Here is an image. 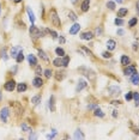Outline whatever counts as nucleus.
Masks as SVG:
<instances>
[{
  "label": "nucleus",
  "mask_w": 139,
  "mask_h": 140,
  "mask_svg": "<svg viewBox=\"0 0 139 140\" xmlns=\"http://www.w3.org/2000/svg\"><path fill=\"white\" fill-rule=\"evenodd\" d=\"M135 133H137V134H139V129H135Z\"/></svg>",
  "instance_id": "obj_57"
},
{
  "label": "nucleus",
  "mask_w": 139,
  "mask_h": 140,
  "mask_svg": "<svg viewBox=\"0 0 139 140\" xmlns=\"http://www.w3.org/2000/svg\"><path fill=\"white\" fill-rule=\"evenodd\" d=\"M108 91L110 92V95H118V96H119L120 92H121V89L116 85H111L108 87Z\"/></svg>",
  "instance_id": "obj_10"
},
{
  "label": "nucleus",
  "mask_w": 139,
  "mask_h": 140,
  "mask_svg": "<svg viewBox=\"0 0 139 140\" xmlns=\"http://www.w3.org/2000/svg\"><path fill=\"white\" fill-rule=\"evenodd\" d=\"M55 53H56V54H58V55H59V56H61V58H62V56H64V55H65V50H64V49H62V48H60V47H59V48H56V49H55Z\"/></svg>",
  "instance_id": "obj_38"
},
{
  "label": "nucleus",
  "mask_w": 139,
  "mask_h": 140,
  "mask_svg": "<svg viewBox=\"0 0 139 140\" xmlns=\"http://www.w3.org/2000/svg\"><path fill=\"white\" fill-rule=\"evenodd\" d=\"M65 41H66V40H65L64 36H60V37H59V42L61 43V44H62V43H65Z\"/></svg>",
  "instance_id": "obj_48"
},
{
  "label": "nucleus",
  "mask_w": 139,
  "mask_h": 140,
  "mask_svg": "<svg viewBox=\"0 0 139 140\" xmlns=\"http://www.w3.org/2000/svg\"><path fill=\"white\" fill-rule=\"evenodd\" d=\"M135 72H137V68H135V66H133V65H130V66L127 65V67L123 71V73L126 74V75H132V74H134Z\"/></svg>",
  "instance_id": "obj_8"
},
{
  "label": "nucleus",
  "mask_w": 139,
  "mask_h": 140,
  "mask_svg": "<svg viewBox=\"0 0 139 140\" xmlns=\"http://www.w3.org/2000/svg\"><path fill=\"white\" fill-rule=\"evenodd\" d=\"M49 16H50V20H52V23L54 27L56 28H60L61 25V22H60V17L58 16V12H56L55 8H52L50 12H49Z\"/></svg>",
  "instance_id": "obj_3"
},
{
  "label": "nucleus",
  "mask_w": 139,
  "mask_h": 140,
  "mask_svg": "<svg viewBox=\"0 0 139 140\" xmlns=\"http://www.w3.org/2000/svg\"><path fill=\"white\" fill-rule=\"evenodd\" d=\"M79 30H80V24L74 23L71 28H70V31H68V32H70V35H75L77 32H79Z\"/></svg>",
  "instance_id": "obj_9"
},
{
  "label": "nucleus",
  "mask_w": 139,
  "mask_h": 140,
  "mask_svg": "<svg viewBox=\"0 0 139 140\" xmlns=\"http://www.w3.org/2000/svg\"><path fill=\"white\" fill-rule=\"evenodd\" d=\"M32 85L35 86V87H41V86L43 85V80L41 79V77H37L34 78V80H32Z\"/></svg>",
  "instance_id": "obj_11"
},
{
  "label": "nucleus",
  "mask_w": 139,
  "mask_h": 140,
  "mask_svg": "<svg viewBox=\"0 0 139 140\" xmlns=\"http://www.w3.org/2000/svg\"><path fill=\"white\" fill-rule=\"evenodd\" d=\"M94 115H95V116H98V117H103L104 116V113L98 108V107H97L96 109H94Z\"/></svg>",
  "instance_id": "obj_27"
},
{
  "label": "nucleus",
  "mask_w": 139,
  "mask_h": 140,
  "mask_svg": "<svg viewBox=\"0 0 139 140\" xmlns=\"http://www.w3.org/2000/svg\"><path fill=\"white\" fill-rule=\"evenodd\" d=\"M0 101H1V93H0Z\"/></svg>",
  "instance_id": "obj_58"
},
{
  "label": "nucleus",
  "mask_w": 139,
  "mask_h": 140,
  "mask_svg": "<svg viewBox=\"0 0 139 140\" xmlns=\"http://www.w3.org/2000/svg\"><path fill=\"white\" fill-rule=\"evenodd\" d=\"M111 104H114V105L120 104V102H119V101H113V102H111Z\"/></svg>",
  "instance_id": "obj_52"
},
{
  "label": "nucleus",
  "mask_w": 139,
  "mask_h": 140,
  "mask_svg": "<svg viewBox=\"0 0 139 140\" xmlns=\"http://www.w3.org/2000/svg\"><path fill=\"white\" fill-rule=\"evenodd\" d=\"M125 98H126V101H131L132 98H133V92H132V91L127 92L126 95H125Z\"/></svg>",
  "instance_id": "obj_43"
},
{
  "label": "nucleus",
  "mask_w": 139,
  "mask_h": 140,
  "mask_svg": "<svg viewBox=\"0 0 139 140\" xmlns=\"http://www.w3.org/2000/svg\"><path fill=\"white\" fill-rule=\"evenodd\" d=\"M137 23H138V19H137V17H134V18L130 19V22H128V27L133 28V27H135V25H137Z\"/></svg>",
  "instance_id": "obj_32"
},
{
  "label": "nucleus",
  "mask_w": 139,
  "mask_h": 140,
  "mask_svg": "<svg viewBox=\"0 0 139 140\" xmlns=\"http://www.w3.org/2000/svg\"><path fill=\"white\" fill-rule=\"evenodd\" d=\"M42 72H43L42 67H41L40 65H36V68H35V74H36V75H39V77H40L41 74H42Z\"/></svg>",
  "instance_id": "obj_34"
},
{
  "label": "nucleus",
  "mask_w": 139,
  "mask_h": 140,
  "mask_svg": "<svg viewBox=\"0 0 139 140\" xmlns=\"http://www.w3.org/2000/svg\"><path fill=\"white\" fill-rule=\"evenodd\" d=\"M53 65L55 67H60L62 66V61H61V56H59V58H56L53 60Z\"/></svg>",
  "instance_id": "obj_31"
},
{
  "label": "nucleus",
  "mask_w": 139,
  "mask_h": 140,
  "mask_svg": "<svg viewBox=\"0 0 139 140\" xmlns=\"http://www.w3.org/2000/svg\"><path fill=\"white\" fill-rule=\"evenodd\" d=\"M123 34H125V31L123 30H121V29H119V30H118V35H120V36H122Z\"/></svg>",
  "instance_id": "obj_50"
},
{
  "label": "nucleus",
  "mask_w": 139,
  "mask_h": 140,
  "mask_svg": "<svg viewBox=\"0 0 139 140\" xmlns=\"http://www.w3.org/2000/svg\"><path fill=\"white\" fill-rule=\"evenodd\" d=\"M49 34L52 35V37H53V39H54V40H56V39H58V34H56V32H55V31H54V30H50V31H49Z\"/></svg>",
  "instance_id": "obj_47"
},
{
  "label": "nucleus",
  "mask_w": 139,
  "mask_h": 140,
  "mask_svg": "<svg viewBox=\"0 0 139 140\" xmlns=\"http://www.w3.org/2000/svg\"><path fill=\"white\" fill-rule=\"evenodd\" d=\"M138 15H139V12H138Z\"/></svg>",
  "instance_id": "obj_59"
},
{
  "label": "nucleus",
  "mask_w": 139,
  "mask_h": 140,
  "mask_svg": "<svg viewBox=\"0 0 139 140\" xmlns=\"http://www.w3.org/2000/svg\"><path fill=\"white\" fill-rule=\"evenodd\" d=\"M0 55H1V58L4 59L5 61L8 59V56H7V54H6V48H3L1 49V52H0Z\"/></svg>",
  "instance_id": "obj_37"
},
{
  "label": "nucleus",
  "mask_w": 139,
  "mask_h": 140,
  "mask_svg": "<svg viewBox=\"0 0 139 140\" xmlns=\"http://www.w3.org/2000/svg\"><path fill=\"white\" fill-rule=\"evenodd\" d=\"M65 75H66V73H65L64 71H59V72H56L55 73V79L58 82H60V80H62L65 78Z\"/></svg>",
  "instance_id": "obj_20"
},
{
  "label": "nucleus",
  "mask_w": 139,
  "mask_h": 140,
  "mask_svg": "<svg viewBox=\"0 0 139 140\" xmlns=\"http://www.w3.org/2000/svg\"><path fill=\"white\" fill-rule=\"evenodd\" d=\"M40 102H41V95H36V96H34V97L31 98V103H32V104L37 105Z\"/></svg>",
  "instance_id": "obj_29"
},
{
  "label": "nucleus",
  "mask_w": 139,
  "mask_h": 140,
  "mask_svg": "<svg viewBox=\"0 0 139 140\" xmlns=\"http://www.w3.org/2000/svg\"><path fill=\"white\" fill-rule=\"evenodd\" d=\"M94 34H92L91 31H84V32H82L80 34V39L84 40V41H90V40L94 39Z\"/></svg>",
  "instance_id": "obj_6"
},
{
  "label": "nucleus",
  "mask_w": 139,
  "mask_h": 140,
  "mask_svg": "<svg viewBox=\"0 0 139 140\" xmlns=\"http://www.w3.org/2000/svg\"><path fill=\"white\" fill-rule=\"evenodd\" d=\"M48 107L50 109V111H55V97L54 96H50L49 102H48Z\"/></svg>",
  "instance_id": "obj_12"
},
{
  "label": "nucleus",
  "mask_w": 139,
  "mask_h": 140,
  "mask_svg": "<svg viewBox=\"0 0 139 140\" xmlns=\"http://www.w3.org/2000/svg\"><path fill=\"white\" fill-rule=\"evenodd\" d=\"M19 50H22L20 47H13V48H11V55L13 56V58H16L17 54L19 53Z\"/></svg>",
  "instance_id": "obj_25"
},
{
  "label": "nucleus",
  "mask_w": 139,
  "mask_h": 140,
  "mask_svg": "<svg viewBox=\"0 0 139 140\" xmlns=\"http://www.w3.org/2000/svg\"><path fill=\"white\" fill-rule=\"evenodd\" d=\"M116 47V42L114 41V40H108L107 41V48L108 50H114Z\"/></svg>",
  "instance_id": "obj_13"
},
{
  "label": "nucleus",
  "mask_w": 139,
  "mask_h": 140,
  "mask_svg": "<svg viewBox=\"0 0 139 140\" xmlns=\"http://www.w3.org/2000/svg\"><path fill=\"white\" fill-rule=\"evenodd\" d=\"M44 75H46V78H50L53 75V71L49 70V68H47V70L44 71Z\"/></svg>",
  "instance_id": "obj_41"
},
{
  "label": "nucleus",
  "mask_w": 139,
  "mask_h": 140,
  "mask_svg": "<svg viewBox=\"0 0 139 140\" xmlns=\"http://www.w3.org/2000/svg\"><path fill=\"white\" fill-rule=\"evenodd\" d=\"M29 32H30V36H31L32 40H37V39H40V37H43V32H42V30L39 29L37 27H35L34 24L29 28Z\"/></svg>",
  "instance_id": "obj_2"
},
{
  "label": "nucleus",
  "mask_w": 139,
  "mask_h": 140,
  "mask_svg": "<svg viewBox=\"0 0 139 140\" xmlns=\"http://www.w3.org/2000/svg\"><path fill=\"white\" fill-rule=\"evenodd\" d=\"M16 86H17L16 82L12 79V80H8V82H6V84L4 85V89L6 90V91H8V92H12L13 90L16 89Z\"/></svg>",
  "instance_id": "obj_5"
},
{
  "label": "nucleus",
  "mask_w": 139,
  "mask_h": 140,
  "mask_svg": "<svg viewBox=\"0 0 139 140\" xmlns=\"http://www.w3.org/2000/svg\"><path fill=\"white\" fill-rule=\"evenodd\" d=\"M120 62H121V65H122V66H127V65H130V62H131V59L128 58L127 55H122Z\"/></svg>",
  "instance_id": "obj_14"
},
{
  "label": "nucleus",
  "mask_w": 139,
  "mask_h": 140,
  "mask_svg": "<svg viewBox=\"0 0 139 140\" xmlns=\"http://www.w3.org/2000/svg\"><path fill=\"white\" fill-rule=\"evenodd\" d=\"M80 49H82V52L84 53V55H87V56H94V54H92V52L89 49V48H86L85 46H82L80 47Z\"/></svg>",
  "instance_id": "obj_22"
},
{
  "label": "nucleus",
  "mask_w": 139,
  "mask_h": 140,
  "mask_svg": "<svg viewBox=\"0 0 139 140\" xmlns=\"http://www.w3.org/2000/svg\"><path fill=\"white\" fill-rule=\"evenodd\" d=\"M20 1H22V0H15V3H16V4H18V3H20Z\"/></svg>",
  "instance_id": "obj_55"
},
{
  "label": "nucleus",
  "mask_w": 139,
  "mask_h": 140,
  "mask_svg": "<svg viewBox=\"0 0 139 140\" xmlns=\"http://www.w3.org/2000/svg\"><path fill=\"white\" fill-rule=\"evenodd\" d=\"M114 23H115V25H119V27H121V25H123V23H125V22H123V19L122 18H116L115 20H114Z\"/></svg>",
  "instance_id": "obj_40"
},
{
  "label": "nucleus",
  "mask_w": 139,
  "mask_h": 140,
  "mask_svg": "<svg viewBox=\"0 0 139 140\" xmlns=\"http://www.w3.org/2000/svg\"><path fill=\"white\" fill-rule=\"evenodd\" d=\"M107 7L109 8V10H114V8H115V3H114V1H108Z\"/></svg>",
  "instance_id": "obj_42"
},
{
  "label": "nucleus",
  "mask_w": 139,
  "mask_h": 140,
  "mask_svg": "<svg viewBox=\"0 0 139 140\" xmlns=\"http://www.w3.org/2000/svg\"><path fill=\"white\" fill-rule=\"evenodd\" d=\"M13 105L16 107V113H17V115H20V114H23V108H22V105L18 103V102H13Z\"/></svg>",
  "instance_id": "obj_21"
},
{
  "label": "nucleus",
  "mask_w": 139,
  "mask_h": 140,
  "mask_svg": "<svg viewBox=\"0 0 139 140\" xmlns=\"http://www.w3.org/2000/svg\"><path fill=\"white\" fill-rule=\"evenodd\" d=\"M97 107H98V105L96 104V103H91V104H87V107H86V108L89 109V110H92V109H96V108H97Z\"/></svg>",
  "instance_id": "obj_46"
},
{
  "label": "nucleus",
  "mask_w": 139,
  "mask_h": 140,
  "mask_svg": "<svg viewBox=\"0 0 139 140\" xmlns=\"http://www.w3.org/2000/svg\"><path fill=\"white\" fill-rule=\"evenodd\" d=\"M8 116H10V109L7 108V107H4V108L0 110V117H1V120H3V122H7V119Z\"/></svg>",
  "instance_id": "obj_4"
},
{
  "label": "nucleus",
  "mask_w": 139,
  "mask_h": 140,
  "mask_svg": "<svg viewBox=\"0 0 139 140\" xmlns=\"http://www.w3.org/2000/svg\"><path fill=\"white\" fill-rule=\"evenodd\" d=\"M73 136H74V139H84V138H85L84 134H83V132H82L80 129H77V131L74 132V135Z\"/></svg>",
  "instance_id": "obj_24"
},
{
  "label": "nucleus",
  "mask_w": 139,
  "mask_h": 140,
  "mask_svg": "<svg viewBox=\"0 0 139 140\" xmlns=\"http://www.w3.org/2000/svg\"><path fill=\"white\" fill-rule=\"evenodd\" d=\"M52 132H53L52 134H47V139H53V138H55V135H56V133L58 132H56L55 129H53Z\"/></svg>",
  "instance_id": "obj_44"
},
{
  "label": "nucleus",
  "mask_w": 139,
  "mask_h": 140,
  "mask_svg": "<svg viewBox=\"0 0 139 140\" xmlns=\"http://www.w3.org/2000/svg\"><path fill=\"white\" fill-rule=\"evenodd\" d=\"M36 138H37V135H36V134H34V133H32V131H31V134L29 135V139H36Z\"/></svg>",
  "instance_id": "obj_49"
},
{
  "label": "nucleus",
  "mask_w": 139,
  "mask_h": 140,
  "mask_svg": "<svg viewBox=\"0 0 139 140\" xmlns=\"http://www.w3.org/2000/svg\"><path fill=\"white\" fill-rule=\"evenodd\" d=\"M78 71H79V73H82L84 77H86L87 79H90V80H94V79L96 78V73H95V72H94L92 70H90V68L86 67V66L79 67Z\"/></svg>",
  "instance_id": "obj_1"
},
{
  "label": "nucleus",
  "mask_w": 139,
  "mask_h": 140,
  "mask_svg": "<svg viewBox=\"0 0 139 140\" xmlns=\"http://www.w3.org/2000/svg\"><path fill=\"white\" fill-rule=\"evenodd\" d=\"M133 99L135 102V105L139 107V92H133Z\"/></svg>",
  "instance_id": "obj_36"
},
{
  "label": "nucleus",
  "mask_w": 139,
  "mask_h": 140,
  "mask_svg": "<svg viewBox=\"0 0 139 140\" xmlns=\"http://www.w3.org/2000/svg\"><path fill=\"white\" fill-rule=\"evenodd\" d=\"M39 55H40V58L42 59L43 61H49V58H48L47 54H46L42 49H39Z\"/></svg>",
  "instance_id": "obj_26"
},
{
  "label": "nucleus",
  "mask_w": 139,
  "mask_h": 140,
  "mask_svg": "<svg viewBox=\"0 0 139 140\" xmlns=\"http://www.w3.org/2000/svg\"><path fill=\"white\" fill-rule=\"evenodd\" d=\"M116 116H118V111L114 110V111H113V117H116Z\"/></svg>",
  "instance_id": "obj_53"
},
{
  "label": "nucleus",
  "mask_w": 139,
  "mask_h": 140,
  "mask_svg": "<svg viewBox=\"0 0 139 140\" xmlns=\"http://www.w3.org/2000/svg\"><path fill=\"white\" fill-rule=\"evenodd\" d=\"M114 1H118V3H122L123 0H114Z\"/></svg>",
  "instance_id": "obj_56"
},
{
  "label": "nucleus",
  "mask_w": 139,
  "mask_h": 140,
  "mask_svg": "<svg viewBox=\"0 0 139 140\" xmlns=\"http://www.w3.org/2000/svg\"><path fill=\"white\" fill-rule=\"evenodd\" d=\"M28 61L31 66H36V65H37V59L35 58V55H32V54L28 55Z\"/></svg>",
  "instance_id": "obj_15"
},
{
  "label": "nucleus",
  "mask_w": 139,
  "mask_h": 140,
  "mask_svg": "<svg viewBox=\"0 0 139 140\" xmlns=\"http://www.w3.org/2000/svg\"><path fill=\"white\" fill-rule=\"evenodd\" d=\"M24 60V54H23V50H19V53L17 54L16 56V61L18 62V63H20V62H23Z\"/></svg>",
  "instance_id": "obj_30"
},
{
  "label": "nucleus",
  "mask_w": 139,
  "mask_h": 140,
  "mask_svg": "<svg viewBox=\"0 0 139 140\" xmlns=\"http://www.w3.org/2000/svg\"><path fill=\"white\" fill-rule=\"evenodd\" d=\"M22 131L25 133H31V129L29 128V126L27 123H22Z\"/></svg>",
  "instance_id": "obj_35"
},
{
  "label": "nucleus",
  "mask_w": 139,
  "mask_h": 140,
  "mask_svg": "<svg viewBox=\"0 0 139 140\" xmlns=\"http://www.w3.org/2000/svg\"><path fill=\"white\" fill-rule=\"evenodd\" d=\"M102 56H103L104 59H110L111 58V54L109 53V52H103V53H102Z\"/></svg>",
  "instance_id": "obj_45"
},
{
  "label": "nucleus",
  "mask_w": 139,
  "mask_h": 140,
  "mask_svg": "<svg viewBox=\"0 0 139 140\" xmlns=\"http://www.w3.org/2000/svg\"><path fill=\"white\" fill-rule=\"evenodd\" d=\"M90 7V0H84L82 3V11L83 12H87Z\"/></svg>",
  "instance_id": "obj_18"
},
{
  "label": "nucleus",
  "mask_w": 139,
  "mask_h": 140,
  "mask_svg": "<svg viewBox=\"0 0 139 140\" xmlns=\"http://www.w3.org/2000/svg\"><path fill=\"white\" fill-rule=\"evenodd\" d=\"M128 13V10L127 8H125V7H122V8H120L119 11H118V17H120V18H122V17H125V16Z\"/></svg>",
  "instance_id": "obj_23"
},
{
  "label": "nucleus",
  "mask_w": 139,
  "mask_h": 140,
  "mask_svg": "<svg viewBox=\"0 0 139 140\" xmlns=\"http://www.w3.org/2000/svg\"><path fill=\"white\" fill-rule=\"evenodd\" d=\"M28 89V86L25 83H19V84H17V91L18 92H24V91H27Z\"/></svg>",
  "instance_id": "obj_19"
},
{
  "label": "nucleus",
  "mask_w": 139,
  "mask_h": 140,
  "mask_svg": "<svg viewBox=\"0 0 139 140\" xmlns=\"http://www.w3.org/2000/svg\"><path fill=\"white\" fill-rule=\"evenodd\" d=\"M87 86L86 82L84 80V79H79L78 80V84H77V87H75V92H80L83 89H85Z\"/></svg>",
  "instance_id": "obj_7"
},
{
  "label": "nucleus",
  "mask_w": 139,
  "mask_h": 140,
  "mask_svg": "<svg viewBox=\"0 0 139 140\" xmlns=\"http://www.w3.org/2000/svg\"><path fill=\"white\" fill-rule=\"evenodd\" d=\"M27 12H28V16H29V19H30V22H31V24L35 23V15H34V12H32V10L30 7H27Z\"/></svg>",
  "instance_id": "obj_16"
},
{
  "label": "nucleus",
  "mask_w": 139,
  "mask_h": 140,
  "mask_svg": "<svg viewBox=\"0 0 139 140\" xmlns=\"http://www.w3.org/2000/svg\"><path fill=\"white\" fill-rule=\"evenodd\" d=\"M68 18H70L72 22H75V20H77V15H75L73 11H70L68 12Z\"/></svg>",
  "instance_id": "obj_33"
},
{
  "label": "nucleus",
  "mask_w": 139,
  "mask_h": 140,
  "mask_svg": "<svg viewBox=\"0 0 139 140\" xmlns=\"http://www.w3.org/2000/svg\"><path fill=\"white\" fill-rule=\"evenodd\" d=\"M131 83L133 84V85H138L139 84V74L137 73V72L131 75Z\"/></svg>",
  "instance_id": "obj_17"
},
{
  "label": "nucleus",
  "mask_w": 139,
  "mask_h": 140,
  "mask_svg": "<svg viewBox=\"0 0 139 140\" xmlns=\"http://www.w3.org/2000/svg\"><path fill=\"white\" fill-rule=\"evenodd\" d=\"M103 34V30H102V27H97L95 30V35L96 36H102Z\"/></svg>",
  "instance_id": "obj_39"
},
{
  "label": "nucleus",
  "mask_w": 139,
  "mask_h": 140,
  "mask_svg": "<svg viewBox=\"0 0 139 140\" xmlns=\"http://www.w3.org/2000/svg\"><path fill=\"white\" fill-rule=\"evenodd\" d=\"M61 61H62V66L67 67L68 63H70V56H67V55H64V56L61 58Z\"/></svg>",
  "instance_id": "obj_28"
},
{
  "label": "nucleus",
  "mask_w": 139,
  "mask_h": 140,
  "mask_svg": "<svg viewBox=\"0 0 139 140\" xmlns=\"http://www.w3.org/2000/svg\"><path fill=\"white\" fill-rule=\"evenodd\" d=\"M135 10L137 12H139V1H137V4H135Z\"/></svg>",
  "instance_id": "obj_51"
},
{
  "label": "nucleus",
  "mask_w": 139,
  "mask_h": 140,
  "mask_svg": "<svg viewBox=\"0 0 139 140\" xmlns=\"http://www.w3.org/2000/svg\"><path fill=\"white\" fill-rule=\"evenodd\" d=\"M71 3H72V4H73V5H75V4H77V3H78V0H71Z\"/></svg>",
  "instance_id": "obj_54"
}]
</instances>
